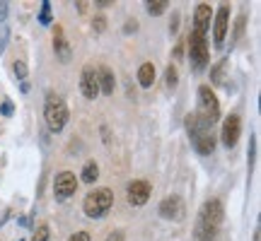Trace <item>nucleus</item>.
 Masks as SVG:
<instances>
[{
	"label": "nucleus",
	"mask_w": 261,
	"mask_h": 241,
	"mask_svg": "<svg viewBox=\"0 0 261 241\" xmlns=\"http://www.w3.org/2000/svg\"><path fill=\"white\" fill-rule=\"evenodd\" d=\"M148 12L152 15V17H158V15H162L165 10H167V0H148Z\"/></svg>",
	"instance_id": "nucleus-20"
},
{
	"label": "nucleus",
	"mask_w": 261,
	"mask_h": 241,
	"mask_svg": "<svg viewBox=\"0 0 261 241\" xmlns=\"http://www.w3.org/2000/svg\"><path fill=\"white\" fill-rule=\"evenodd\" d=\"M196 116L203 120L205 126H211L213 128L218 118H220V104H218V97L215 92L208 87V84H201L198 87V111Z\"/></svg>",
	"instance_id": "nucleus-3"
},
{
	"label": "nucleus",
	"mask_w": 261,
	"mask_h": 241,
	"mask_svg": "<svg viewBox=\"0 0 261 241\" xmlns=\"http://www.w3.org/2000/svg\"><path fill=\"white\" fill-rule=\"evenodd\" d=\"M211 17H213L211 5H205V3L196 5V10H194V32L196 34H203L205 37V32H208V27H211Z\"/></svg>",
	"instance_id": "nucleus-13"
},
{
	"label": "nucleus",
	"mask_w": 261,
	"mask_h": 241,
	"mask_svg": "<svg viewBox=\"0 0 261 241\" xmlns=\"http://www.w3.org/2000/svg\"><path fill=\"white\" fill-rule=\"evenodd\" d=\"M136 29H138V24H136V19H130L128 24L123 27V32H126V34H130V32H136Z\"/></svg>",
	"instance_id": "nucleus-34"
},
{
	"label": "nucleus",
	"mask_w": 261,
	"mask_h": 241,
	"mask_svg": "<svg viewBox=\"0 0 261 241\" xmlns=\"http://www.w3.org/2000/svg\"><path fill=\"white\" fill-rule=\"evenodd\" d=\"M80 89L87 99H97L99 94V82H97V73H94L92 65H85L83 75H80Z\"/></svg>",
	"instance_id": "nucleus-12"
},
{
	"label": "nucleus",
	"mask_w": 261,
	"mask_h": 241,
	"mask_svg": "<svg viewBox=\"0 0 261 241\" xmlns=\"http://www.w3.org/2000/svg\"><path fill=\"white\" fill-rule=\"evenodd\" d=\"M54 51H56V56L61 63H70V58H73V51H70V44L65 41L63 37V29L56 27L54 32Z\"/></svg>",
	"instance_id": "nucleus-14"
},
{
	"label": "nucleus",
	"mask_w": 261,
	"mask_h": 241,
	"mask_svg": "<svg viewBox=\"0 0 261 241\" xmlns=\"http://www.w3.org/2000/svg\"><path fill=\"white\" fill-rule=\"evenodd\" d=\"M244 22H247V17H244V15H240V17H237V24H234V41H237V39L242 37V32H244Z\"/></svg>",
	"instance_id": "nucleus-26"
},
{
	"label": "nucleus",
	"mask_w": 261,
	"mask_h": 241,
	"mask_svg": "<svg viewBox=\"0 0 261 241\" xmlns=\"http://www.w3.org/2000/svg\"><path fill=\"white\" fill-rule=\"evenodd\" d=\"M187 130H189V138H191V145L198 155H211L215 149V135H213V128L211 126H205L203 120L194 113H189L187 116Z\"/></svg>",
	"instance_id": "nucleus-1"
},
{
	"label": "nucleus",
	"mask_w": 261,
	"mask_h": 241,
	"mask_svg": "<svg viewBox=\"0 0 261 241\" xmlns=\"http://www.w3.org/2000/svg\"><path fill=\"white\" fill-rule=\"evenodd\" d=\"M150 184L148 181H130L126 188V198L130 205H145L150 200Z\"/></svg>",
	"instance_id": "nucleus-11"
},
{
	"label": "nucleus",
	"mask_w": 261,
	"mask_h": 241,
	"mask_svg": "<svg viewBox=\"0 0 261 241\" xmlns=\"http://www.w3.org/2000/svg\"><path fill=\"white\" fill-rule=\"evenodd\" d=\"M227 27H230V8H227V5H223V8L215 12V19H213V44L218 48L225 44Z\"/></svg>",
	"instance_id": "nucleus-10"
},
{
	"label": "nucleus",
	"mask_w": 261,
	"mask_h": 241,
	"mask_svg": "<svg viewBox=\"0 0 261 241\" xmlns=\"http://www.w3.org/2000/svg\"><path fill=\"white\" fill-rule=\"evenodd\" d=\"M48 236H51V234H48V224L41 222L37 229H34V236H32V241H48Z\"/></svg>",
	"instance_id": "nucleus-22"
},
{
	"label": "nucleus",
	"mask_w": 261,
	"mask_h": 241,
	"mask_svg": "<svg viewBox=\"0 0 261 241\" xmlns=\"http://www.w3.org/2000/svg\"><path fill=\"white\" fill-rule=\"evenodd\" d=\"M189 58H191L194 70H203L208 65V44H205L203 34H196V32L189 34Z\"/></svg>",
	"instance_id": "nucleus-5"
},
{
	"label": "nucleus",
	"mask_w": 261,
	"mask_h": 241,
	"mask_svg": "<svg viewBox=\"0 0 261 241\" xmlns=\"http://www.w3.org/2000/svg\"><path fill=\"white\" fill-rule=\"evenodd\" d=\"M114 205V193L109 188H97L92 193L85 195L83 200V210L87 217H92V220H99L104 215L109 213V207Z\"/></svg>",
	"instance_id": "nucleus-4"
},
{
	"label": "nucleus",
	"mask_w": 261,
	"mask_h": 241,
	"mask_svg": "<svg viewBox=\"0 0 261 241\" xmlns=\"http://www.w3.org/2000/svg\"><path fill=\"white\" fill-rule=\"evenodd\" d=\"M225 65H227V61H220V63L215 65L213 70H211V77H213V84H223V70Z\"/></svg>",
	"instance_id": "nucleus-23"
},
{
	"label": "nucleus",
	"mask_w": 261,
	"mask_h": 241,
	"mask_svg": "<svg viewBox=\"0 0 261 241\" xmlns=\"http://www.w3.org/2000/svg\"><path fill=\"white\" fill-rule=\"evenodd\" d=\"M39 22H41L44 27L54 22V19H51V3H48V0H44V3H41V12H39Z\"/></svg>",
	"instance_id": "nucleus-21"
},
{
	"label": "nucleus",
	"mask_w": 261,
	"mask_h": 241,
	"mask_svg": "<svg viewBox=\"0 0 261 241\" xmlns=\"http://www.w3.org/2000/svg\"><path fill=\"white\" fill-rule=\"evenodd\" d=\"M97 5H99V8H107V5H112V0H97Z\"/></svg>",
	"instance_id": "nucleus-35"
},
{
	"label": "nucleus",
	"mask_w": 261,
	"mask_h": 241,
	"mask_svg": "<svg viewBox=\"0 0 261 241\" xmlns=\"http://www.w3.org/2000/svg\"><path fill=\"white\" fill-rule=\"evenodd\" d=\"M215 236H218V229L196 222V229H194V239L196 241H215Z\"/></svg>",
	"instance_id": "nucleus-17"
},
{
	"label": "nucleus",
	"mask_w": 261,
	"mask_h": 241,
	"mask_svg": "<svg viewBox=\"0 0 261 241\" xmlns=\"http://www.w3.org/2000/svg\"><path fill=\"white\" fill-rule=\"evenodd\" d=\"M15 75H17V80H27V63L24 61H15Z\"/></svg>",
	"instance_id": "nucleus-24"
},
{
	"label": "nucleus",
	"mask_w": 261,
	"mask_h": 241,
	"mask_svg": "<svg viewBox=\"0 0 261 241\" xmlns=\"http://www.w3.org/2000/svg\"><path fill=\"white\" fill-rule=\"evenodd\" d=\"M0 113H3V116H10V113H12V102L3 104V106H0Z\"/></svg>",
	"instance_id": "nucleus-33"
},
{
	"label": "nucleus",
	"mask_w": 261,
	"mask_h": 241,
	"mask_svg": "<svg viewBox=\"0 0 261 241\" xmlns=\"http://www.w3.org/2000/svg\"><path fill=\"white\" fill-rule=\"evenodd\" d=\"M44 118L51 133H61L68 123V106L58 94L48 92L46 94V104H44Z\"/></svg>",
	"instance_id": "nucleus-2"
},
{
	"label": "nucleus",
	"mask_w": 261,
	"mask_h": 241,
	"mask_svg": "<svg viewBox=\"0 0 261 241\" xmlns=\"http://www.w3.org/2000/svg\"><path fill=\"white\" fill-rule=\"evenodd\" d=\"M138 82L140 87H152L155 82V65L152 63H143L138 68Z\"/></svg>",
	"instance_id": "nucleus-16"
},
{
	"label": "nucleus",
	"mask_w": 261,
	"mask_h": 241,
	"mask_svg": "<svg viewBox=\"0 0 261 241\" xmlns=\"http://www.w3.org/2000/svg\"><path fill=\"white\" fill-rule=\"evenodd\" d=\"M80 176H83L85 184H94V181L99 178V167H97L94 162H87L83 167V174H80Z\"/></svg>",
	"instance_id": "nucleus-18"
},
{
	"label": "nucleus",
	"mask_w": 261,
	"mask_h": 241,
	"mask_svg": "<svg viewBox=\"0 0 261 241\" xmlns=\"http://www.w3.org/2000/svg\"><path fill=\"white\" fill-rule=\"evenodd\" d=\"M75 188H77V178H75L73 171H61V174H56V178H54V193H56L58 200L70 198V195L75 193Z\"/></svg>",
	"instance_id": "nucleus-8"
},
{
	"label": "nucleus",
	"mask_w": 261,
	"mask_h": 241,
	"mask_svg": "<svg viewBox=\"0 0 261 241\" xmlns=\"http://www.w3.org/2000/svg\"><path fill=\"white\" fill-rule=\"evenodd\" d=\"M107 241H126V236H123L121 229H116V232H112L109 236H107Z\"/></svg>",
	"instance_id": "nucleus-28"
},
{
	"label": "nucleus",
	"mask_w": 261,
	"mask_h": 241,
	"mask_svg": "<svg viewBox=\"0 0 261 241\" xmlns=\"http://www.w3.org/2000/svg\"><path fill=\"white\" fill-rule=\"evenodd\" d=\"M104 27H107V19H104V17H94V29H97V32H104Z\"/></svg>",
	"instance_id": "nucleus-31"
},
{
	"label": "nucleus",
	"mask_w": 261,
	"mask_h": 241,
	"mask_svg": "<svg viewBox=\"0 0 261 241\" xmlns=\"http://www.w3.org/2000/svg\"><path fill=\"white\" fill-rule=\"evenodd\" d=\"M254 159H256V138H249V171L254 169Z\"/></svg>",
	"instance_id": "nucleus-25"
},
{
	"label": "nucleus",
	"mask_w": 261,
	"mask_h": 241,
	"mask_svg": "<svg viewBox=\"0 0 261 241\" xmlns=\"http://www.w3.org/2000/svg\"><path fill=\"white\" fill-rule=\"evenodd\" d=\"M160 215L165 220H172V222H181L184 215H187V205L181 200V195H169L160 203Z\"/></svg>",
	"instance_id": "nucleus-7"
},
{
	"label": "nucleus",
	"mask_w": 261,
	"mask_h": 241,
	"mask_svg": "<svg viewBox=\"0 0 261 241\" xmlns=\"http://www.w3.org/2000/svg\"><path fill=\"white\" fill-rule=\"evenodd\" d=\"M97 82H99V92H104L107 97H112L114 94V73L107 65H102V68L97 70Z\"/></svg>",
	"instance_id": "nucleus-15"
},
{
	"label": "nucleus",
	"mask_w": 261,
	"mask_h": 241,
	"mask_svg": "<svg viewBox=\"0 0 261 241\" xmlns=\"http://www.w3.org/2000/svg\"><path fill=\"white\" fill-rule=\"evenodd\" d=\"M5 46H8V27L0 29V53L5 51Z\"/></svg>",
	"instance_id": "nucleus-27"
},
{
	"label": "nucleus",
	"mask_w": 261,
	"mask_h": 241,
	"mask_svg": "<svg viewBox=\"0 0 261 241\" xmlns=\"http://www.w3.org/2000/svg\"><path fill=\"white\" fill-rule=\"evenodd\" d=\"M254 241H259V229H256V234H254Z\"/></svg>",
	"instance_id": "nucleus-36"
},
{
	"label": "nucleus",
	"mask_w": 261,
	"mask_h": 241,
	"mask_svg": "<svg viewBox=\"0 0 261 241\" xmlns=\"http://www.w3.org/2000/svg\"><path fill=\"white\" fill-rule=\"evenodd\" d=\"M177 29H179V12H174V15H172V24H169V32H172V34H177Z\"/></svg>",
	"instance_id": "nucleus-29"
},
{
	"label": "nucleus",
	"mask_w": 261,
	"mask_h": 241,
	"mask_svg": "<svg viewBox=\"0 0 261 241\" xmlns=\"http://www.w3.org/2000/svg\"><path fill=\"white\" fill-rule=\"evenodd\" d=\"M68 241H90V234H87V232H77V234H73Z\"/></svg>",
	"instance_id": "nucleus-30"
},
{
	"label": "nucleus",
	"mask_w": 261,
	"mask_h": 241,
	"mask_svg": "<svg viewBox=\"0 0 261 241\" xmlns=\"http://www.w3.org/2000/svg\"><path fill=\"white\" fill-rule=\"evenodd\" d=\"M240 133H242V120H240L237 113H230V116L225 118L223 133H220L225 147H234V145H237V140H240Z\"/></svg>",
	"instance_id": "nucleus-9"
},
{
	"label": "nucleus",
	"mask_w": 261,
	"mask_h": 241,
	"mask_svg": "<svg viewBox=\"0 0 261 241\" xmlns=\"http://www.w3.org/2000/svg\"><path fill=\"white\" fill-rule=\"evenodd\" d=\"M223 215H225V210L220 200H205L201 213H198V222L205 224V227H213V229H220Z\"/></svg>",
	"instance_id": "nucleus-6"
},
{
	"label": "nucleus",
	"mask_w": 261,
	"mask_h": 241,
	"mask_svg": "<svg viewBox=\"0 0 261 241\" xmlns=\"http://www.w3.org/2000/svg\"><path fill=\"white\" fill-rule=\"evenodd\" d=\"M165 84H167V89H174L179 84V73L174 65H167V70H165Z\"/></svg>",
	"instance_id": "nucleus-19"
},
{
	"label": "nucleus",
	"mask_w": 261,
	"mask_h": 241,
	"mask_svg": "<svg viewBox=\"0 0 261 241\" xmlns=\"http://www.w3.org/2000/svg\"><path fill=\"white\" fill-rule=\"evenodd\" d=\"M5 19H8V3L0 0V22H5Z\"/></svg>",
	"instance_id": "nucleus-32"
}]
</instances>
